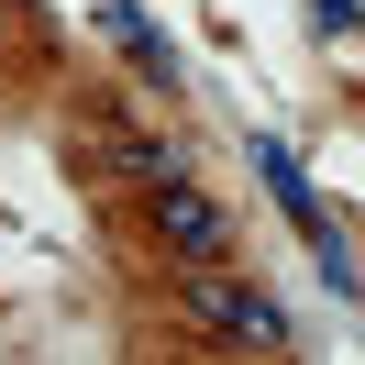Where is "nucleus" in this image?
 <instances>
[{
    "label": "nucleus",
    "instance_id": "7ed1b4c3",
    "mask_svg": "<svg viewBox=\"0 0 365 365\" xmlns=\"http://www.w3.org/2000/svg\"><path fill=\"white\" fill-rule=\"evenodd\" d=\"M310 34H365V0H310Z\"/></svg>",
    "mask_w": 365,
    "mask_h": 365
},
{
    "label": "nucleus",
    "instance_id": "f257e3e1",
    "mask_svg": "<svg viewBox=\"0 0 365 365\" xmlns=\"http://www.w3.org/2000/svg\"><path fill=\"white\" fill-rule=\"evenodd\" d=\"M178 310L200 321V332H222V343H255V354H288V310H277L266 288H244V277H222V266H200L178 288Z\"/></svg>",
    "mask_w": 365,
    "mask_h": 365
},
{
    "label": "nucleus",
    "instance_id": "f03ea898",
    "mask_svg": "<svg viewBox=\"0 0 365 365\" xmlns=\"http://www.w3.org/2000/svg\"><path fill=\"white\" fill-rule=\"evenodd\" d=\"M155 244L188 255V266H222V255H232V222H222V200H210V188L155 178Z\"/></svg>",
    "mask_w": 365,
    "mask_h": 365
}]
</instances>
